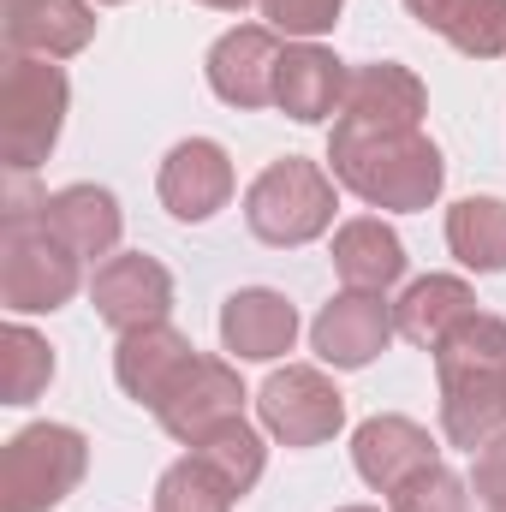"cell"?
Segmentation results:
<instances>
[{
	"label": "cell",
	"instance_id": "1",
	"mask_svg": "<svg viewBox=\"0 0 506 512\" xmlns=\"http://www.w3.org/2000/svg\"><path fill=\"white\" fill-rule=\"evenodd\" d=\"M328 173L358 203L393 209V215L429 209L447 185V161L423 126H346V120H334Z\"/></svg>",
	"mask_w": 506,
	"mask_h": 512
},
{
	"label": "cell",
	"instance_id": "2",
	"mask_svg": "<svg viewBox=\"0 0 506 512\" xmlns=\"http://www.w3.org/2000/svg\"><path fill=\"white\" fill-rule=\"evenodd\" d=\"M435 382H441V435L465 453L506 435V322L471 316L435 346Z\"/></svg>",
	"mask_w": 506,
	"mask_h": 512
},
{
	"label": "cell",
	"instance_id": "3",
	"mask_svg": "<svg viewBox=\"0 0 506 512\" xmlns=\"http://www.w3.org/2000/svg\"><path fill=\"white\" fill-rule=\"evenodd\" d=\"M84 286V256H72L54 227L42 221V197L24 191V173L6 185V215H0V304L12 316H42L72 304Z\"/></svg>",
	"mask_w": 506,
	"mask_h": 512
},
{
	"label": "cell",
	"instance_id": "4",
	"mask_svg": "<svg viewBox=\"0 0 506 512\" xmlns=\"http://www.w3.org/2000/svg\"><path fill=\"white\" fill-rule=\"evenodd\" d=\"M334 209H340L334 173L322 161H304V155L268 161L245 191V227L274 251H298V245L322 239L334 227Z\"/></svg>",
	"mask_w": 506,
	"mask_h": 512
},
{
	"label": "cell",
	"instance_id": "5",
	"mask_svg": "<svg viewBox=\"0 0 506 512\" xmlns=\"http://www.w3.org/2000/svg\"><path fill=\"white\" fill-rule=\"evenodd\" d=\"M72 108V84L54 60L42 54H6L0 72V155L12 173H36L66 126Z\"/></svg>",
	"mask_w": 506,
	"mask_h": 512
},
{
	"label": "cell",
	"instance_id": "6",
	"mask_svg": "<svg viewBox=\"0 0 506 512\" xmlns=\"http://www.w3.org/2000/svg\"><path fill=\"white\" fill-rule=\"evenodd\" d=\"M90 471V441L72 423H30L0 453V512H54Z\"/></svg>",
	"mask_w": 506,
	"mask_h": 512
},
{
	"label": "cell",
	"instance_id": "7",
	"mask_svg": "<svg viewBox=\"0 0 506 512\" xmlns=\"http://www.w3.org/2000/svg\"><path fill=\"white\" fill-rule=\"evenodd\" d=\"M256 411H262V429L280 447H322V441H334L346 429V393L316 364L274 370L262 382V393H256Z\"/></svg>",
	"mask_w": 506,
	"mask_h": 512
},
{
	"label": "cell",
	"instance_id": "8",
	"mask_svg": "<svg viewBox=\"0 0 506 512\" xmlns=\"http://www.w3.org/2000/svg\"><path fill=\"white\" fill-rule=\"evenodd\" d=\"M233 417H245V382H239L233 364L203 358V352L173 376V387H167L161 405H155V423H161L173 441H185V447H197L203 435H215V429L233 423Z\"/></svg>",
	"mask_w": 506,
	"mask_h": 512
},
{
	"label": "cell",
	"instance_id": "9",
	"mask_svg": "<svg viewBox=\"0 0 506 512\" xmlns=\"http://www.w3.org/2000/svg\"><path fill=\"white\" fill-rule=\"evenodd\" d=\"M393 334H399L393 304H387L381 292H358V286H346L340 298H328L322 316L310 322V346H316V358L334 364V370H364V364H376Z\"/></svg>",
	"mask_w": 506,
	"mask_h": 512
},
{
	"label": "cell",
	"instance_id": "10",
	"mask_svg": "<svg viewBox=\"0 0 506 512\" xmlns=\"http://www.w3.org/2000/svg\"><path fill=\"white\" fill-rule=\"evenodd\" d=\"M155 191H161V209L173 221H191V227L215 221L233 203V161L215 137H185V143L167 149Z\"/></svg>",
	"mask_w": 506,
	"mask_h": 512
},
{
	"label": "cell",
	"instance_id": "11",
	"mask_svg": "<svg viewBox=\"0 0 506 512\" xmlns=\"http://www.w3.org/2000/svg\"><path fill=\"white\" fill-rule=\"evenodd\" d=\"M90 304L108 328H149V322H167L173 310V274L143 251H120L108 256L96 274H90Z\"/></svg>",
	"mask_w": 506,
	"mask_h": 512
},
{
	"label": "cell",
	"instance_id": "12",
	"mask_svg": "<svg viewBox=\"0 0 506 512\" xmlns=\"http://www.w3.org/2000/svg\"><path fill=\"white\" fill-rule=\"evenodd\" d=\"M274 66H280V30H268V24H239V30H227V36L209 48V60H203L209 90H215L227 108H239V114L274 102Z\"/></svg>",
	"mask_w": 506,
	"mask_h": 512
},
{
	"label": "cell",
	"instance_id": "13",
	"mask_svg": "<svg viewBox=\"0 0 506 512\" xmlns=\"http://www.w3.org/2000/svg\"><path fill=\"white\" fill-rule=\"evenodd\" d=\"M346 60L322 42H286L274 66V108L298 126H322L346 102Z\"/></svg>",
	"mask_w": 506,
	"mask_h": 512
},
{
	"label": "cell",
	"instance_id": "14",
	"mask_svg": "<svg viewBox=\"0 0 506 512\" xmlns=\"http://www.w3.org/2000/svg\"><path fill=\"white\" fill-rule=\"evenodd\" d=\"M352 465H358V477H364L376 495H393V489L411 483L417 471L441 465V447H435V435H429L423 423H411V417H399V411H381L370 423H358V435H352Z\"/></svg>",
	"mask_w": 506,
	"mask_h": 512
},
{
	"label": "cell",
	"instance_id": "15",
	"mask_svg": "<svg viewBox=\"0 0 506 512\" xmlns=\"http://www.w3.org/2000/svg\"><path fill=\"white\" fill-rule=\"evenodd\" d=\"M298 340V310L286 292L274 286H239L227 304H221V346L245 364H274L286 358Z\"/></svg>",
	"mask_w": 506,
	"mask_h": 512
},
{
	"label": "cell",
	"instance_id": "16",
	"mask_svg": "<svg viewBox=\"0 0 506 512\" xmlns=\"http://www.w3.org/2000/svg\"><path fill=\"white\" fill-rule=\"evenodd\" d=\"M423 114H429V90L399 60H370L346 78V102H340L346 126H423Z\"/></svg>",
	"mask_w": 506,
	"mask_h": 512
},
{
	"label": "cell",
	"instance_id": "17",
	"mask_svg": "<svg viewBox=\"0 0 506 512\" xmlns=\"http://www.w3.org/2000/svg\"><path fill=\"white\" fill-rule=\"evenodd\" d=\"M96 36V6L90 0H6V48L12 54H42V60H72Z\"/></svg>",
	"mask_w": 506,
	"mask_h": 512
},
{
	"label": "cell",
	"instance_id": "18",
	"mask_svg": "<svg viewBox=\"0 0 506 512\" xmlns=\"http://www.w3.org/2000/svg\"><path fill=\"white\" fill-rule=\"evenodd\" d=\"M42 221L54 227V239L72 256L96 262V256H114L120 233H126V215H120V197L108 185H66L54 197H42Z\"/></svg>",
	"mask_w": 506,
	"mask_h": 512
},
{
	"label": "cell",
	"instance_id": "19",
	"mask_svg": "<svg viewBox=\"0 0 506 512\" xmlns=\"http://www.w3.org/2000/svg\"><path fill=\"white\" fill-rule=\"evenodd\" d=\"M197 358V346L173 328V322H149V328H131L120 334V352H114V382L126 387V399L137 405H161V393L173 387V376Z\"/></svg>",
	"mask_w": 506,
	"mask_h": 512
},
{
	"label": "cell",
	"instance_id": "20",
	"mask_svg": "<svg viewBox=\"0 0 506 512\" xmlns=\"http://www.w3.org/2000/svg\"><path fill=\"white\" fill-rule=\"evenodd\" d=\"M477 316V292H471V280H459V274H423V280H411L405 292H399V304H393V322H399V334L411 340V346H423V352H435L459 322H471Z\"/></svg>",
	"mask_w": 506,
	"mask_h": 512
},
{
	"label": "cell",
	"instance_id": "21",
	"mask_svg": "<svg viewBox=\"0 0 506 512\" xmlns=\"http://www.w3.org/2000/svg\"><path fill=\"white\" fill-rule=\"evenodd\" d=\"M405 12L471 60L506 54V0H405Z\"/></svg>",
	"mask_w": 506,
	"mask_h": 512
},
{
	"label": "cell",
	"instance_id": "22",
	"mask_svg": "<svg viewBox=\"0 0 506 512\" xmlns=\"http://www.w3.org/2000/svg\"><path fill=\"white\" fill-rule=\"evenodd\" d=\"M334 274L358 292H387L405 274V245L381 215H358L334 233Z\"/></svg>",
	"mask_w": 506,
	"mask_h": 512
},
{
	"label": "cell",
	"instance_id": "23",
	"mask_svg": "<svg viewBox=\"0 0 506 512\" xmlns=\"http://www.w3.org/2000/svg\"><path fill=\"white\" fill-rule=\"evenodd\" d=\"M447 251L477 274H506V203L501 197H459L447 209Z\"/></svg>",
	"mask_w": 506,
	"mask_h": 512
},
{
	"label": "cell",
	"instance_id": "24",
	"mask_svg": "<svg viewBox=\"0 0 506 512\" xmlns=\"http://www.w3.org/2000/svg\"><path fill=\"white\" fill-rule=\"evenodd\" d=\"M191 453H197V459H203V465H209V471L239 495V501L262 483V465H268V447H262V435H256L245 417L221 423V429H215V435H203Z\"/></svg>",
	"mask_w": 506,
	"mask_h": 512
},
{
	"label": "cell",
	"instance_id": "25",
	"mask_svg": "<svg viewBox=\"0 0 506 512\" xmlns=\"http://www.w3.org/2000/svg\"><path fill=\"white\" fill-rule=\"evenodd\" d=\"M48 382H54V346L36 328L6 322L0 328V393H6V405H30Z\"/></svg>",
	"mask_w": 506,
	"mask_h": 512
},
{
	"label": "cell",
	"instance_id": "26",
	"mask_svg": "<svg viewBox=\"0 0 506 512\" xmlns=\"http://www.w3.org/2000/svg\"><path fill=\"white\" fill-rule=\"evenodd\" d=\"M233 501L239 495L197 453H185L179 465H167L161 483H155V512H233Z\"/></svg>",
	"mask_w": 506,
	"mask_h": 512
},
{
	"label": "cell",
	"instance_id": "27",
	"mask_svg": "<svg viewBox=\"0 0 506 512\" xmlns=\"http://www.w3.org/2000/svg\"><path fill=\"white\" fill-rule=\"evenodd\" d=\"M393 512H471V483L447 465H429L393 489Z\"/></svg>",
	"mask_w": 506,
	"mask_h": 512
},
{
	"label": "cell",
	"instance_id": "28",
	"mask_svg": "<svg viewBox=\"0 0 506 512\" xmlns=\"http://www.w3.org/2000/svg\"><path fill=\"white\" fill-rule=\"evenodd\" d=\"M340 6H346V0H262V18H268V30H280V36L316 42L322 30L340 24Z\"/></svg>",
	"mask_w": 506,
	"mask_h": 512
},
{
	"label": "cell",
	"instance_id": "29",
	"mask_svg": "<svg viewBox=\"0 0 506 512\" xmlns=\"http://www.w3.org/2000/svg\"><path fill=\"white\" fill-rule=\"evenodd\" d=\"M471 495L483 501V512H506V435H495L489 447H477Z\"/></svg>",
	"mask_w": 506,
	"mask_h": 512
},
{
	"label": "cell",
	"instance_id": "30",
	"mask_svg": "<svg viewBox=\"0 0 506 512\" xmlns=\"http://www.w3.org/2000/svg\"><path fill=\"white\" fill-rule=\"evenodd\" d=\"M197 6H215V12H245L251 0H197Z\"/></svg>",
	"mask_w": 506,
	"mask_h": 512
},
{
	"label": "cell",
	"instance_id": "31",
	"mask_svg": "<svg viewBox=\"0 0 506 512\" xmlns=\"http://www.w3.org/2000/svg\"><path fill=\"white\" fill-rule=\"evenodd\" d=\"M340 512H376V507H340Z\"/></svg>",
	"mask_w": 506,
	"mask_h": 512
},
{
	"label": "cell",
	"instance_id": "32",
	"mask_svg": "<svg viewBox=\"0 0 506 512\" xmlns=\"http://www.w3.org/2000/svg\"><path fill=\"white\" fill-rule=\"evenodd\" d=\"M96 6H126V0H96Z\"/></svg>",
	"mask_w": 506,
	"mask_h": 512
}]
</instances>
